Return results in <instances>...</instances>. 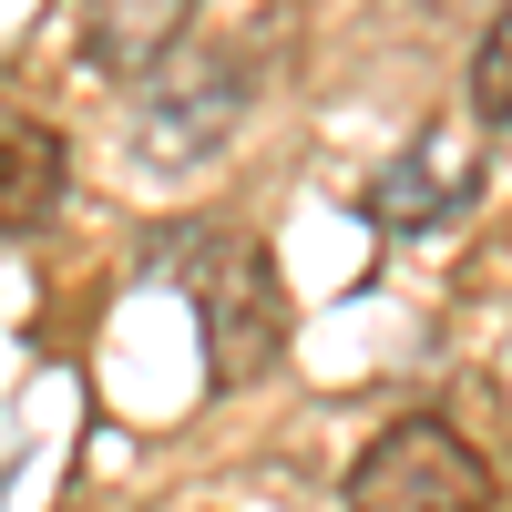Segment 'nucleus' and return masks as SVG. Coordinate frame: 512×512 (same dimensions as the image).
<instances>
[{
	"instance_id": "7ed1b4c3",
	"label": "nucleus",
	"mask_w": 512,
	"mask_h": 512,
	"mask_svg": "<svg viewBox=\"0 0 512 512\" xmlns=\"http://www.w3.org/2000/svg\"><path fill=\"white\" fill-rule=\"evenodd\" d=\"M185 21L195 0H82V62L113 82H154L185 52Z\"/></svg>"
},
{
	"instance_id": "0eeeda50",
	"label": "nucleus",
	"mask_w": 512,
	"mask_h": 512,
	"mask_svg": "<svg viewBox=\"0 0 512 512\" xmlns=\"http://www.w3.org/2000/svg\"><path fill=\"white\" fill-rule=\"evenodd\" d=\"M472 113L482 123H512V11H492L482 52H472Z\"/></svg>"
},
{
	"instance_id": "6e6552de",
	"label": "nucleus",
	"mask_w": 512,
	"mask_h": 512,
	"mask_svg": "<svg viewBox=\"0 0 512 512\" xmlns=\"http://www.w3.org/2000/svg\"><path fill=\"white\" fill-rule=\"evenodd\" d=\"M420 11H431V21H482L492 0H420Z\"/></svg>"
},
{
	"instance_id": "39448f33",
	"label": "nucleus",
	"mask_w": 512,
	"mask_h": 512,
	"mask_svg": "<svg viewBox=\"0 0 512 512\" xmlns=\"http://www.w3.org/2000/svg\"><path fill=\"white\" fill-rule=\"evenodd\" d=\"M226 113H236V72L216 62V72H195V82H175V93L154 103V123H144V154L185 164L195 144H216V134H226Z\"/></svg>"
},
{
	"instance_id": "20e7f679",
	"label": "nucleus",
	"mask_w": 512,
	"mask_h": 512,
	"mask_svg": "<svg viewBox=\"0 0 512 512\" xmlns=\"http://www.w3.org/2000/svg\"><path fill=\"white\" fill-rule=\"evenodd\" d=\"M451 164H441V144H410L400 164H379V175H369V226H390V236H420V226H441L451 216Z\"/></svg>"
},
{
	"instance_id": "f257e3e1",
	"label": "nucleus",
	"mask_w": 512,
	"mask_h": 512,
	"mask_svg": "<svg viewBox=\"0 0 512 512\" xmlns=\"http://www.w3.org/2000/svg\"><path fill=\"white\" fill-rule=\"evenodd\" d=\"M195 308H205V390H256L287 359V287L267 267V246H205L195 267Z\"/></svg>"
},
{
	"instance_id": "f03ea898",
	"label": "nucleus",
	"mask_w": 512,
	"mask_h": 512,
	"mask_svg": "<svg viewBox=\"0 0 512 512\" xmlns=\"http://www.w3.org/2000/svg\"><path fill=\"white\" fill-rule=\"evenodd\" d=\"M349 512H492V472L451 420H390L349 461Z\"/></svg>"
},
{
	"instance_id": "423d86ee",
	"label": "nucleus",
	"mask_w": 512,
	"mask_h": 512,
	"mask_svg": "<svg viewBox=\"0 0 512 512\" xmlns=\"http://www.w3.org/2000/svg\"><path fill=\"white\" fill-rule=\"evenodd\" d=\"M0 144H11V236H31V226L62 205V144L41 134L31 113H11V134H0Z\"/></svg>"
}]
</instances>
